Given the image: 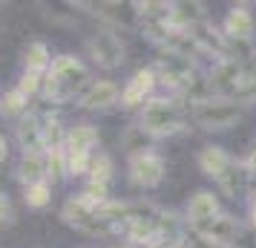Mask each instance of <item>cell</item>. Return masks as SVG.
<instances>
[{"label":"cell","mask_w":256,"mask_h":248,"mask_svg":"<svg viewBox=\"0 0 256 248\" xmlns=\"http://www.w3.org/2000/svg\"><path fill=\"white\" fill-rule=\"evenodd\" d=\"M138 124L150 133L152 139H170L187 130L190 124V107L178 95H152L141 110Z\"/></svg>","instance_id":"6da1fadb"},{"label":"cell","mask_w":256,"mask_h":248,"mask_svg":"<svg viewBox=\"0 0 256 248\" xmlns=\"http://www.w3.org/2000/svg\"><path fill=\"white\" fill-rule=\"evenodd\" d=\"M90 70L81 64V58L75 55H58L52 61L49 72L44 75V98L52 101V104H64L70 101L72 95L86 93L90 90Z\"/></svg>","instance_id":"7a4b0ae2"},{"label":"cell","mask_w":256,"mask_h":248,"mask_svg":"<svg viewBox=\"0 0 256 248\" xmlns=\"http://www.w3.org/2000/svg\"><path fill=\"white\" fill-rule=\"evenodd\" d=\"M242 113L244 107L233 98H210V101H202V104H193L190 107V121L202 127V130H228L233 124L242 121Z\"/></svg>","instance_id":"3957f363"},{"label":"cell","mask_w":256,"mask_h":248,"mask_svg":"<svg viewBox=\"0 0 256 248\" xmlns=\"http://www.w3.org/2000/svg\"><path fill=\"white\" fill-rule=\"evenodd\" d=\"M60 219L75 228V231H81V234H90V236H110V234H118L116 225H110L101 216V213L90 208L86 202L78 196V193H72L70 199L64 202V208H60Z\"/></svg>","instance_id":"277c9868"},{"label":"cell","mask_w":256,"mask_h":248,"mask_svg":"<svg viewBox=\"0 0 256 248\" xmlns=\"http://www.w3.org/2000/svg\"><path fill=\"white\" fill-rule=\"evenodd\" d=\"M86 52L92 55V61L98 67H104V70H116L124 64V55H127V49H124V41L112 32V29H98L92 35L86 38Z\"/></svg>","instance_id":"5b68a950"},{"label":"cell","mask_w":256,"mask_h":248,"mask_svg":"<svg viewBox=\"0 0 256 248\" xmlns=\"http://www.w3.org/2000/svg\"><path fill=\"white\" fill-rule=\"evenodd\" d=\"M127 173H130V182H132V185H138V188H156V185H162V179L167 176V162H164V156H158L156 150L138 153L127 162Z\"/></svg>","instance_id":"8992f818"},{"label":"cell","mask_w":256,"mask_h":248,"mask_svg":"<svg viewBox=\"0 0 256 248\" xmlns=\"http://www.w3.org/2000/svg\"><path fill=\"white\" fill-rule=\"evenodd\" d=\"M190 231L198 234L202 239H208L210 245H216V248H233L236 239H239V234H242V225H239V219L230 216V213H219V216H213L210 222L193 225Z\"/></svg>","instance_id":"52a82bcc"},{"label":"cell","mask_w":256,"mask_h":248,"mask_svg":"<svg viewBox=\"0 0 256 248\" xmlns=\"http://www.w3.org/2000/svg\"><path fill=\"white\" fill-rule=\"evenodd\" d=\"M156 84H162V81H158V72H156V67L138 70L127 84H124V93H121V107H124V110H144V104L152 98Z\"/></svg>","instance_id":"ba28073f"},{"label":"cell","mask_w":256,"mask_h":248,"mask_svg":"<svg viewBox=\"0 0 256 248\" xmlns=\"http://www.w3.org/2000/svg\"><path fill=\"white\" fill-rule=\"evenodd\" d=\"M14 139H18L24 153H46V144H44V116L35 113V110H29L24 118H18Z\"/></svg>","instance_id":"9c48e42d"},{"label":"cell","mask_w":256,"mask_h":248,"mask_svg":"<svg viewBox=\"0 0 256 248\" xmlns=\"http://www.w3.org/2000/svg\"><path fill=\"white\" fill-rule=\"evenodd\" d=\"M121 87L110 78H98L90 84V90L81 95V107L84 110H110V107L121 104Z\"/></svg>","instance_id":"30bf717a"},{"label":"cell","mask_w":256,"mask_h":248,"mask_svg":"<svg viewBox=\"0 0 256 248\" xmlns=\"http://www.w3.org/2000/svg\"><path fill=\"white\" fill-rule=\"evenodd\" d=\"M222 32L230 38V41H254V32H256L254 12L248 6H230L228 15H224Z\"/></svg>","instance_id":"8fae6325"},{"label":"cell","mask_w":256,"mask_h":248,"mask_svg":"<svg viewBox=\"0 0 256 248\" xmlns=\"http://www.w3.org/2000/svg\"><path fill=\"white\" fill-rule=\"evenodd\" d=\"M196 162H198V170H202L204 176H210L213 182H219V179L230 170V165L236 162V159H233L222 144H204V147L198 150Z\"/></svg>","instance_id":"7c38bea8"},{"label":"cell","mask_w":256,"mask_h":248,"mask_svg":"<svg viewBox=\"0 0 256 248\" xmlns=\"http://www.w3.org/2000/svg\"><path fill=\"white\" fill-rule=\"evenodd\" d=\"M222 208H219V196L213 190H196L190 202H187V225H202V222H210L213 216H219Z\"/></svg>","instance_id":"4fadbf2b"},{"label":"cell","mask_w":256,"mask_h":248,"mask_svg":"<svg viewBox=\"0 0 256 248\" xmlns=\"http://www.w3.org/2000/svg\"><path fill=\"white\" fill-rule=\"evenodd\" d=\"M18 182L29 188V185H38V182H49V153H24L20 162H18Z\"/></svg>","instance_id":"5bb4252c"},{"label":"cell","mask_w":256,"mask_h":248,"mask_svg":"<svg viewBox=\"0 0 256 248\" xmlns=\"http://www.w3.org/2000/svg\"><path fill=\"white\" fill-rule=\"evenodd\" d=\"M98 144H101V130L90 121L72 124L66 133V153H95Z\"/></svg>","instance_id":"9a60e30c"},{"label":"cell","mask_w":256,"mask_h":248,"mask_svg":"<svg viewBox=\"0 0 256 248\" xmlns=\"http://www.w3.org/2000/svg\"><path fill=\"white\" fill-rule=\"evenodd\" d=\"M202 21H208V12H204V3H190V0H178L170 9V26L173 29H182V32H190L193 26H198Z\"/></svg>","instance_id":"2e32d148"},{"label":"cell","mask_w":256,"mask_h":248,"mask_svg":"<svg viewBox=\"0 0 256 248\" xmlns=\"http://www.w3.org/2000/svg\"><path fill=\"white\" fill-rule=\"evenodd\" d=\"M219 185V190L224 193V196H230V199H236V196H244L248 190H250V176H248V167H244V159L239 162H233L230 170L224 173V176L216 182Z\"/></svg>","instance_id":"e0dca14e"},{"label":"cell","mask_w":256,"mask_h":248,"mask_svg":"<svg viewBox=\"0 0 256 248\" xmlns=\"http://www.w3.org/2000/svg\"><path fill=\"white\" fill-rule=\"evenodd\" d=\"M152 142H156V139H152L141 124H132V127H127V130L121 133V147L127 150L130 159H132V156H138V153H150Z\"/></svg>","instance_id":"ac0fdd59"},{"label":"cell","mask_w":256,"mask_h":248,"mask_svg":"<svg viewBox=\"0 0 256 248\" xmlns=\"http://www.w3.org/2000/svg\"><path fill=\"white\" fill-rule=\"evenodd\" d=\"M52 52L44 41H35V44H29L24 52V70L26 72H40V75H46L49 67H52Z\"/></svg>","instance_id":"d6986e66"},{"label":"cell","mask_w":256,"mask_h":248,"mask_svg":"<svg viewBox=\"0 0 256 248\" xmlns=\"http://www.w3.org/2000/svg\"><path fill=\"white\" fill-rule=\"evenodd\" d=\"M0 110H3V116L6 118H12V116L24 118L26 113H29V98H26L18 87H12V90H6L3 98H0Z\"/></svg>","instance_id":"ffe728a7"},{"label":"cell","mask_w":256,"mask_h":248,"mask_svg":"<svg viewBox=\"0 0 256 248\" xmlns=\"http://www.w3.org/2000/svg\"><path fill=\"white\" fill-rule=\"evenodd\" d=\"M112 156L110 153H95L92 159V167H90V182H95V185H110V179H112Z\"/></svg>","instance_id":"44dd1931"},{"label":"cell","mask_w":256,"mask_h":248,"mask_svg":"<svg viewBox=\"0 0 256 248\" xmlns=\"http://www.w3.org/2000/svg\"><path fill=\"white\" fill-rule=\"evenodd\" d=\"M24 202L29 208H46L52 202V182H38V185L24 188Z\"/></svg>","instance_id":"7402d4cb"},{"label":"cell","mask_w":256,"mask_h":248,"mask_svg":"<svg viewBox=\"0 0 256 248\" xmlns=\"http://www.w3.org/2000/svg\"><path fill=\"white\" fill-rule=\"evenodd\" d=\"M14 87H18V90H20V93L29 98V101H32L35 95L44 93V75H40V72H26V70H24L20 81L14 84Z\"/></svg>","instance_id":"603a6c76"},{"label":"cell","mask_w":256,"mask_h":248,"mask_svg":"<svg viewBox=\"0 0 256 248\" xmlns=\"http://www.w3.org/2000/svg\"><path fill=\"white\" fill-rule=\"evenodd\" d=\"M0 216H3V225H14V208H12V199L6 193L0 199Z\"/></svg>","instance_id":"cb8c5ba5"},{"label":"cell","mask_w":256,"mask_h":248,"mask_svg":"<svg viewBox=\"0 0 256 248\" xmlns=\"http://www.w3.org/2000/svg\"><path fill=\"white\" fill-rule=\"evenodd\" d=\"M244 167H248V176H250V193H256V150L244 159Z\"/></svg>","instance_id":"d4e9b609"},{"label":"cell","mask_w":256,"mask_h":248,"mask_svg":"<svg viewBox=\"0 0 256 248\" xmlns=\"http://www.w3.org/2000/svg\"><path fill=\"white\" fill-rule=\"evenodd\" d=\"M248 219H250V228H256V193H250V202H248Z\"/></svg>","instance_id":"484cf974"},{"label":"cell","mask_w":256,"mask_h":248,"mask_svg":"<svg viewBox=\"0 0 256 248\" xmlns=\"http://www.w3.org/2000/svg\"><path fill=\"white\" fill-rule=\"evenodd\" d=\"M104 248H136V245H130V242H121V245H104Z\"/></svg>","instance_id":"4316f807"}]
</instances>
